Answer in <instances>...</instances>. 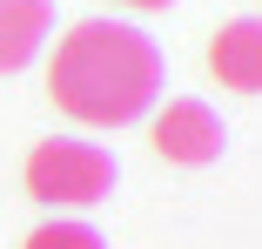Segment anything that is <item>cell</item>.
<instances>
[{
    "label": "cell",
    "instance_id": "obj_1",
    "mask_svg": "<svg viewBox=\"0 0 262 249\" xmlns=\"http://www.w3.org/2000/svg\"><path fill=\"white\" fill-rule=\"evenodd\" d=\"M47 94L81 128H128L162 94V47L128 20H74L47 61Z\"/></svg>",
    "mask_w": 262,
    "mask_h": 249
},
{
    "label": "cell",
    "instance_id": "obj_2",
    "mask_svg": "<svg viewBox=\"0 0 262 249\" xmlns=\"http://www.w3.org/2000/svg\"><path fill=\"white\" fill-rule=\"evenodd\" d=\"M20 182H27L34 202H47V209H94V202L115 195L121 169H115V155L101 141H61L54 135V141H34L27 148Z\"/></svg>",
    "mask_w": 262,
    "mask_h": 249
},
{
    "label": "cell",
    "instance_id": "obj_3",
    "mask_svg": "<svg viewBox=\"0 0 262 249\" xmlns=\"http://www.w3.org/2000/svg\"><path fill=\"white\" fill-rule=\"evenodd\" d=\"M148 141H155V155L175 162V169H208V162H222L229 128H222V115L208 101H168V108H155Z\"/></svg>",
    "mask_w": 262,
    "mask_h": 249
},
{
    "label": "cell",
    "instance_id": "obj_4",
    "mask_svg": "<svg viewBox=\"0 0 262 249\" xmlns=\"http://www.w3.org/2000/svg\"><path fill=\"white\" fill-rule=\"evenodd\" d=\"M208 74L222 88H235V94H262V20L255 14L229 20L215 40H208Z\"/></svg>",
    "mask_w": 262,
    "mask_h": 249
},
{
    "label": "cell",
    "instance_id": "obj_5",
    "mask_svg": "<svg viewBox=\"0 0 262 249\" xmlns=\"http://www.w3.org/2000/svg\"><path fill=\"white\" fill-rule=\"evenodd\" d=\"M47 34H54V0H0V74H20Z\"/></svg>",
    "mask_w": 262,
    "mask_h": 249
},
{
    "label": "cell",
    "instance_id": "obj_6",
    "mask_svg": "<svg viewBox=\"0 0 262 249\" xmlns=\"http://www.w3.org/2000/svg\"><path fill=\"white\" fill-rule=\"evenodd\" d=\"M20 249H108V242H101V229H88V222H40Z\"/></svg>",
    "mask_w": 262,
    "mask_h": 249
},
{
    "label": "cell",
    "instance_id": "obj_7",
    "mask_svg": "<svg viewBox=\"0 0 262 249\" xmlns=\"http://www.w3.org/2000/svg\"><path fill=\"white\" fill-rule=\"evenodd\" d=\"M115 7H135V14H155V7H175V0H115Z\"/></svg>",
    "mask_w": 262,
    "mask_h": 249
}]
</instances>
